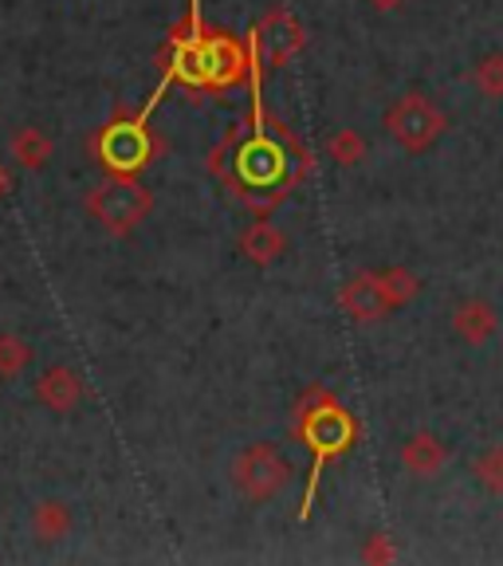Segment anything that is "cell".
Segmentation results:
<instances>
[{
    "label": "cell",
    "mask_w": 503,
    "mask_h": 566,
    "mask_svg": "<svg viewBox=\"0 0 503 566\" xmlns=\"http://www.w3.org/2000/svg\"><path fill=\"white\" fill-rule=\"evenodd\" d=\"M300 433L311 449V480H307V492H303V520L311 515V504H315V488H318V476L327 469L331 460L350 452L354 444V433H358V424L346 409L335 406V398H323L318 409H300Z\"/></svg>",
    "instance_id": "cell-1"
},
{
    "label": "cell",
    "mask_w": 503,
    "mask_h": 566,
    "mask_svg": "<svg viewBox=\"0 0 503 566\" xmlns=\"http://www.w3.org/2000/svg\"><path fill=\"white\" fill-rule=\"evenodd\" d=\"M87 212L111 232V237H126V232H134L154 212V197H150V189L138 186L130 174H115V177H106L103 186L91 189Z\"/></svg>",
    "instance_id": "cell-2"
},
{
    "label": "cell",
    "mask_w": 503,
    "mask_h": 566,
    "mask_svg": "<svg viewBox=\"0 0 503 566\" xmlns=\"http://www.w3.org/2000/svg\"><path fill=\"white\" fill-rule=\"evenodd\" d=\"M232 484L248 504H272L275 495L292 484V460L268 441L248 444L232 460Z\"/></svg>",
    "instance_id": "cell-3"
},
{
    "label": "cell",
    "mask_w": 503,
    "mask_h": 566,
    "mask_svg": "<svg viewBox=\"0 0 503 566\" xmlns=\"http://www.w3.org/2000/svg\"><path fill=\"white\" fill-rule=\"evenodd\" d=\"M386 130L406 154H429L441 142V134L449 130V118L429 95L409 91L386 111Z\"/></svg>",
    "instance_id": "cell-4"
},
{
    "label": "cell",
    "mask_w": 503,
    "mask_h": 566,
    "mask_svg": "<svg viewBox=\"0 0 503 566\" xmlns=\"http://www.w3.org/2000/svg\"><path fill=\"white\" fill-rule=\"evenodd\" d=\"M98 158L106 169L115 174H134V169L146 166L150 158V138H146V118H134V123H115L106 126L103 138H98Z\"/></svg>",
    "instance_id": "cell-5"
},
{
    "label": "cell",
    "mask_w": 503,
    "mask_h": 566,
    "mask_svg": "<svg viewBox=\"0 0 503 566\" xmlns=\"http://www.w3.org/2000/svg\"><path fill=\"white\" fill-rule=\"evenodd\" d=\"M338 300H343L346 315H350L354 323H363V327H370V323H378V318H386L389 311H394V303H389L386 292H381L378 272H358V275H350V280L343 283Z\"/></svg>",
    "instance_id": "cell-6"
},
{
    "label": "cell",
    "mask_w": 503,
    "mask_h": 566,
    "mask_svg": "<svg viewBox=\"0 0 503 566\" xmlns=\"http://www.w3.org/2000/svg\"><path fill=\"white\" fill-rule=\"evenodd\" d=\"M452 449L449 441H441L437 433H413L401 441V469L417 480H433L449 469Z\"/></svg>",
    "instance_id": "cell-7"
},
{
    "label": "cell",
    "mask_w": 503,
    "mask_h": 566,
    "mask_svg": "<svg viewBox=\"0 0 503 566\" xmlns=\"http://www.w3.org/2000/svg\"><path fill=\"white\" fill-rule=\"evenodd\" d=\"M87 386H83V374L71 370V366H52L35 378V401L48 406L52 413H71V409L80 406Z\"/></svg>",
    "instance_id": "cell-8"
},
{
    "label": "cell",
    "mask_w": 503,
    "mask_h": 566,
    "mask_svg": "<svg viewBox=\"0 0 503 566\" xmlns=\"http://www.w3.org/2000/svg\"><path fill=\"white\" fill-rule=\"evenodd\" d=\"M256 44L268 55V67H283V60H292V52L303 44V32L287 9L268 12V20L256 28Z\"/></svg>",
    "instance_id": "cell-9"
},
{
    "label": "cell",
    "mask_w": 503,
    "mask_h": 566,
    "mask_svg": "<svg viewBox=\"0 0 503 566\" xmlns=\"http://www.w3.org/2000/svg\"><path fill=\"white\" fill-rule=\"evenodd\" d=\"M452 331L460 335V343L484 346L500 331V315H495V307L488 300L472 295V300H460L457 311H452Z\"/></svg>",
    "instance_id": "cell-10"
},
{
    "label": "cell",
    "mask_w": 503,
    "mask_h": 566,
    "mask_svg": "<svg viewBox=\"0 0 503 566\" xmlns=\"http://www.w3.org/2000/svg\"><path fill=\"white\" fill-rule=\"evenodd\" d=\"M283 252H287V237H283L275 224L256 221V224H248V229L240 232V256H244L248 264L268 268V264H275Z\"/></svg>",
    "instance_id": "cell-11"
},
{
    "label": "cell",
    "mask_w": 503,
    "mask_h": 566,
    "mask_svg": "<svg viewBox=\"0 0 503 566\" xmlns=\"http://www.w3.org/2000/svg\"><path fill=\"white\" fill-rule=\"evenodd\" d=\"M240 169H244L248 181H256V186H268V181L283 177V169H287V158H283L280 146H272V142H268L264 134H256V138H252V146H248V150L240 154Z\"/></svg>",
    "instance_id": "cell-12"
},
{
    "label": "cell",
    "mask_w": 503,
    "mask_h": 566,
    "mask_svg": "<svg viewBox=\"0 0 503 566\" xmlns=\"http://www.w3.org/2000/svg\"><path fill=\"white\" fill-rule=\"evenodd\" d=\"M9 146H12V158H17L24 169H44L48 161H52V154H55L52 138H48L40 126H20V130L12 134Z\"/></svg>",
    "instance_id": "cell-13"
},
{
    "label": "cell",
    "mask_w": 503,
    "mask_h": 566,
    "mask_svg": "<svg viewBox=\"0 0 503 566\" xmlns=\"http://www.w3.org/2000/svg\"><path fill=\"white\" fill-rule=\"evenodd\" d=\"M32 531L40 543H60L71 531V507L63 500H44L32 512Z\"/></svg>",
    "instance_id": "cell-14"
},
{
    "label": "cell",
    "mask_w": 503,
    "mask_h": 566,
    "mask_svg": "<svg viewBox=\"0 0 503 566\" xmlns=\"http://www.w3.org/2000/svg\"><path fill=\"white\" fill-rule=\"evenodd\" d=\"M472 87L488 98V103H503V52H488L472 67Z\"/></svg>",
    "instance_id": "cell-15"
},
{
    "label": "cell",
    "mask_w": 503,
    "mask_h": 566,
    "mask_svg": "<svg viewBox=\"0 0 503 566\" xmlns=\"http://www.w3.org/2000/svg\"><path fill=\"white\" fill-rule=\"evenodd\" d=\"M472 476L488 495H503V444H488L476 460H472Z\"/></svg>",
    "instance_id": "cell-16"
},
{
    "label": "cell",
    "mask_w": 503,
    "mask_h": 566,
    "mask_svg": "<svg viewBox=\"0 0 503 566\" xmlns=\"http://www.w3.org/2000/svg\"><path fill=\"white\" fill-rule=\"evenodd\" d=\"M378 280H381L386 300L394 303V311L406 307V303L417 300V292H421V280H417L413 272H406V268H386V272H378Z\"/></svg>",
    "instance_id": "cell-17"
},
{
    "label": "cell",
    "mask_w": 503,
    "mask_h": 566,
    "mask_svg": "<svg viewBox=\"0 0 503 566\" xmlns=\"http://www.w3.org/2000/svg\"><path fill=\"white\" fill-rule=\"evenodd\" d=\"M35 350L28 338L20 335H0V378H17L32 366Z\"/></svg>",
    "instance_id": "cell-18"
},
{
    "label": "cell",
    "mask_w": 503,
    "mask_h": 566,
    "mask_svg": "<svg viewBox=\"0 0 503 566\" xmlns=\"http://www.w3.org/2000/svg\"><path fill=\"white\" fill-rule=\"evenodd\" d=\"M327 154H331V161L335 166H343V169H350V166H358V161L366 158V142H363V134L358 130H335V138L327 142Z\"/></svg>",
    "instance_id": "cell-19"
},
{
    "label": "cell",
    "mask_w": 503,
    "mask_h": 566,
    "mask_svg": "<svg viewBox=\"0 0 503 566\" xmlns=\"http://www.w3.org/2000/svg\"><path fill=\"white\" fill-rule=\"evenodd\" d=\"M363 558H366V563H389V558H394V551H389L386 535H370V543H366Z\"/></svg>",
    "instance_id": "cell-20"
},
{
    "label": "cell",
    "mask_w": 503,
    "mask_h": 566,
    "mask_svg": "<svg viewBox=\"0 0 503 566\" xmlns=\"http://www.w3.org/2000/svg\"><path fill=\"white\" fill-rule=\"evenodd\" d=\"M9 186H12V177H9V169L0 166V201H4V197H9Z\"/></svg>",
    "instance_id": "cell-21"
}]
</instances>
